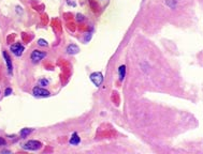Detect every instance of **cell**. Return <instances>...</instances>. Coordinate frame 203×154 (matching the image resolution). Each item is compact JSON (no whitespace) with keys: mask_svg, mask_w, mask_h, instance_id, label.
I'll use <instances>...</instances> for the list:
<instances>
[{"mask_svg":"<svg viewBox=\"0 0 203 154\" xmlns=\"http://www.w3.org/2000/svg\"><path fill=\"white\" fill-rule=\"evenodd\" d=\"M80 141H81V138H80V136L78 135V133H73L71 139H70V144L76 146V144H80Z\"/></svg>","mask_w":203,"mask_h":154,"instance_id":"cell-8","label":"cell"},{"mask_svg":"<svg viewBox=\"0 0 203 154\" xmlns=\"http://www.w3.org/2000/svg\"><path fill=\"white\" fill-rule=\"evenodd\" d=\"M38 44L40 46H47V42L45 40H43V38H40L39 41H38Z\"/></svg>","mask_w":203,"mask_h":154,"instance_id":"cell-12","label":"cell"},{"mask_svg":"<svg viewBox=\"0 0 203 154\" xmlns=\"http://www.w3.org/2000/svg\"><path fill=\"white\" fill-rule=\"evenodd\" d=\"M24 50H25L24 46L21 45V44H19V43L13 44V45L11 46V52L14 54L16 57L21 56V55H23V53H24Z\"/></svg>","mask_w":203,"mask_h":154,"instance_id":"cell-5","label":"cell"},{"mask_svg":"<svg viewBox=\"0 0 203 154\" xmlns=\"http://www.w3.org/2000/svg\"><path fill=\"white\" fill-rule=\"evenodd\" d=\"M118 75H119V80H123L125 78L126 75V67L125 65H121L118 69Z\"/></svg>","mask_w":203,"mask_h":154,"instance_id":"cell-9","label":"cell"},{"mask_svg":"<svg viewBox=\"0 0 203 154\" xmlns=\"http://www.w3.org/2000/svg\"><path fill=\"white\" fill-rule=\"evenodd\" d=\"M31 132H32V129H23V130L19 132V134H21V138H26Z\"/></svg>","mask_w":203,"mask_h":154,"instance_id":"cell-10","label":"cell"},{"mask_svg":"<svg viewBox=\"0 0 203 154\" xmlns=\"http://www.w3.org/2000/svg\"><path fill=\"white\" fill-rule=\"evenodd\" d=\"M80 52V48H78V45H75V44H70V45L67 47V53L69 55H75V54H78Z\"/></svg>","mask_w":203,"mask_h":154,"instance_id":"cell-6","label":"cell"},{"mask_svg":"<svg viewBox=\"0 0 203 154\" xmlns=\"http://www.w3.org/2000/svg\"><path fill=\"white\" fill-rule=\"evenodd\" d=\"M24 149L26 150H31V151H36V150H39L40 148H42V144L38 141V140H29L27 141L24 146H23Z\"/></svg>","mask_w":203,"mask_h":154,"instance_id":"cell-1","label":"cell"},{"mask_svg":"<svg viewBox=\"0 0 203 154\" xmlns=\"http://www.w3.org/2000/svg\"><path fill=\"white\" fill-rule=\"evenodd\" d=\"M32 93L36 98H48L51 95L50 91H47L44 88L41 87H35L32 90Z\"/></svg>","mask_w":203,"mask_h":154,"instance_id":"cell-2","label":"cell"},{"mask_svg":"<svg viewBox=\"0 0 203 154\" xmlns=\"http://www.w3.org/2000/svg\"><path fill=\"white\" fill-rule=\"evenodd\" d=\"M11 93H12V89H11V88H7V89H6V92H4V95L8 96V95H10Z\"/></svg>","mask_w":203,"mask_h":154,"instance_id":"cell-13","label":"cell"},{"mask_svg":"<svg viewBox=\"0 0 203 154\" xmlns=\"http://www.w3.org/2000/svg\"><path fill=\"white\" fill-rule=\"evenodd\" d=\"M48 84H50V81L47 79H40L39 80V86H42V87H46V86H48Z\"/></svg>","mask_w":203,"mask_h":154,"instance_id":"cell-11","label":"cell"},{"mask_svg":"<svg viewBox=\"0 0 203 154\" xmlns=\"http://www.w3.org/2000/svg\"><path fill=\"white\" fill-rule=\"evenodd\" d=\"M1 153H11V152L8 150H3V151H1Z\"/></svg>","mask_w":203,"mask_h":154,"instance_id":"cell-16","label":"cell"},{"mask_svg":"<svg viewBox=\"0 0 203 154\" xmlns=\"http://www.w3.org/2000/svg\"><path fill=\"white\" fill-rule=\"evenodd\" d=\"M4 144H6V140H4L2 137H0V147H1V146H4Z\"/></svg>","mask_w":203,"mask_h":154,"instance_id":"cell-14","label":"cell"},{"mask_svg":"<svg viewBox=\"0 0 203 154\" xmlns=\"http://www.w3.org/2000/svg\"><path fill=\"white\" fill-rule=\"evenodd\" d=\"M2 55H3L4 60H6V63H7V67H8V71H9V73H12V69H13V67H12V61H11V58L9 57V55H8L7 52H3V53H2Z\"/></svg>","mask_w":203,"mask_h":154,"instance_id":"cell-7","label":"cell"},{"mask_svg":"<svg viewBox=\"0 0 203 154\" xmlns=\"http://www.w3.org/2000/svg\"><path fill=\"white\" fill-rule=\"evenodd\" d=\"M78 21H83V16H82V15L78 14Z\"/></svg>","mask_w":203,"mask_h":154,"instance_id":"cell-15","label":"cell"},{"mask_svg":"<svg viewBox=\"0 0 203 154\" xmlns=\"http://www.w3.org/2000/svg\"><path fill=\"white\" fill-rule=\"evenodd\" d=\"M44 57H46V53L45 52H41V50H33L31 53V56H30V58H31L32 60V62H40L41 60L44 58Z\"/></svg>","mask_w":203,"mask_h":154,"instance_id":"cell-4","label":"cell"},{"mask_svg":"<svg viewBox=\"0 0 203 154\" xmlns=\"http://www.w3.org/2000/svg\"><path fill=\"white\" fill-rule=\"evenodd\" d=\"M90 80L93 81L95 86L99 87L100 85L102 84V81H103V75H102L101 72H94L90 75Z\"/></svg>","mask_w":203,"mask_h":154,"instance_id":"cell-3","label":"cell"}]
</instances>
